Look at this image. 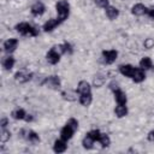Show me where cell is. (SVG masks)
I'll return each instance as SVG.
<instances>
[{
	"label": "cell",
	"instance_id": "cell-16",
	"mask_svg": "<svg viewBox=\"0 0 154 154\" xmlns=\"http://www.w3.org/2000/svg\"><path fill=\"white\" fill-rule=\"evenodd\" d=\"M77 91H78V95L88 94V93H91V87L87 81H79L77 84Z\"/></svg>",
	"mask_w": 154,
	"mask_h": 154
},
{
	"label": "cell",
	"instance_id": "cell-35",
	"mask_svg": "<svg viewBox=\"0 0 154 154\" xmlns=\"http://www.w3.org/2000/svg\"><path fill=\"white\" fill-rule=\"evenodd\" d=\"M8 124V120H7V118H2L1 120H0V125H1V128H6V125Z\"/></svg>",
	"mask_w": 154,
	"mask_h": 154
},
{
	"label": "cell",
	"instance_id": "cell-26",
	"mask_svg": "<svg viewBox=\"0 0 154 154\" xmlns=\"http://www.w3.org/2000/svg\"><path fill=\"white\" fill-rule=\"evenodd\" d=\"M99 142H100V144H101L102 148H107L111 144V138H109V136L107 134H102L101 132L100 138H99Z\"/></svg>",
	"mask_w": 154,
	"mask_h": 154
},
{
	"label": "cell",
	"instance_id": "cell-29",
	"mask_svg": "<svg viewBox=\"0 0 154 154\" xmlns=\"http://www.w3.org/2000/svg\"><path fill=\"white\" fill-rule=\"evenodd\" d=\"M95 141H99V138H100V135H101V131L100 130H97V129H93V130H90L89 132H88Z\"/></svg>",
	"mask_w": 154,
	"mask_h": 154
},
{
	"label": "cell",
	"instance_id": "cell-31",
	"mask_svg": "<svg viewBox=\"0 0 154 154\" xmlns=\"http://www.w3.org/2000/svg\"><path fill=\"white\" fill-rule=\"evenodd\" d=\"M143 46H144V48H146V49H150V48H153V47H154V40H153V38H150V37L146 38V40H144Z\"/></svg>",
	"mask_w": 154,
	"mask_h": 154
},
{
	"label": "cell",
	"instance_id": "cell-10",
	"mask_svg": "<svg viewBox=\"0 0 154 154\" xmlns=\"http://www.w3.org/2000/svg\"><path fill=\"white\" fill-rule=\"evenodd\" d=\"M67 141L63 140V138H59V140H55L54 141V144H53V150L54 153H64L66 149H67V144H66Z\"/></svg>",
	"mask_w": 154,
	"mask_h": 154
},
{
	"label": "cell",
	"instance_id": "cell-30",
	"mask_svg": "<svg viewBox=\"0 0 154 154\" xmlns=\"http://www.w3.org/2000/svg\"><path fill=\"white\" fill-rule=\"evenodd\" d=\"M66 124L67 125H70L72 129H75V130H77L78 129V120L77 119H75V118H70L67 122H66Z\"/></svg>",
	"mask_w": 154,
	"mask_h": 154
},
{
	"label": "cell",
	"instance_id": "cell-4",
	"mask_svg": "<svg viewBox=\"0 0 154 154\" xmlns=\"http://www.w3.org/2000/svg\"><path fill=\"white\" fill-rule=\"evenodd\" d=\"M60 57H61V54L57 51L55 46L52 47V48L47 52V54H46V59H47V61H48L49 64H52V65L58 64V63L60 61Z\"/></svg>",
	"mask_w": 154,
	"mask_h": 154
},
{
	"label": "cell",
	"instance_id": "cell-14",
	"mask_svg": "<svg viewBox=\"0 0 154 154\" xmlns=\"http://www.w3.org/2000/svg\"><path fill=\"white\" fill-rule=\"evenodd\" d=\"M18 46V40L17 38H8L4 42V51L6 53H12Z\"/></svg>",
	"mask_w": 154,
	"mask_h": 154
},
{
	"label": "cell",
	"instance_id": "cell-9",
	"mask_svg": "<svg viewBox=\"0 0 154 154\" xmlns=\"http://www.w3.org/2000/svg\"><path fill=\"white\" fill-rule=\"evenodd\" d=\"M32 78V73L31 72H25V71H18L14 75V79L19 83H26Z\"/></svg>",
	"mask_w": 154,
	"mask_h": 154
},
{
	"label": "cell",
	"instance_id": "cell-2",
	"mask_svg": "<svg viewBox=\"0 0 154 154\" xmlns=\"http://www.w3.org/2000/svg\"><path fill=\"white\" fill-rule=\"evenodd\" d=\"M14 29H16L17 32H19V34L23 35V36L35 37V36L38 35V30H37L35 26H32V25H30L29 23H26V22L18 23V24L14 26Z\"/></svg>",
	"mask_w": 154,
	"mask_h": 154
},
{
	"label": "cell",
	"instance_id": "cell-18",
	"mask_svg": "<svg viewBox=\"0 0 154 154\" xmlns=\"http://www.w3.org/2000/svg\"><path fill=\"white\" fill-rule=\"evenodd\" d=\"M105 12H106V16H107V18L108 19H111V20H114V19H117L118 18V16H119V10L117 8V7H114V6H107L106 8H105Z\"/></svg>",
	"mask_w": 154,
	"mask_h": 154
},
{
	"label": "cell",
	"instance_id": "cell-6",
	"mask_svg": "<svg viewBox=\"0 0 154 154\" xmlns=\"http://www.w3.org/2000/svg\"><path fill=\"white\" fill-rule=\"evenodd\" d=\"M117 57H118V52L116 49H108L102 52V59L103 63L106 64H113L117 60Z\"/></svg>",
	"mask_w": 154,
	"mask_h": 154
},
{
	"label": "cell",
	"instance_id": "cell-7",
	"mask_svg": "<svg viewBox=\"0 0 154 154\" xmlns=\"http://www.w3.org/2000/svg\"><path fill=\"white\" fill-rule=\"evenodd\" d=\"M61 24V22L58 19V18H51V19H48L45 24H43V26H42V29H43V31H46V32H51V31H53L58 25H60Z\"/></svg>",
	"mask_w": 154,
	"mask_h": 154
},
{
	"label": "cell",
	"instance_id": "cell-5",
	"mask_svg": "<svg viewBox=\"0 0 154 154\" xmlns=\"http://www.w3.org/2000/svg\"><path fill=\"white\" fill-rule=\"evenodd\" d=\"M45 85H47V88L49 89H54V90H58L61 85V82H60V78L58 76H48L46 79H45Z\"/></svg>",
	"mask_w": 154,
	"mask_h": 154
},
{
	"label": "cell",
	"instance_id": "cell-25",
	"mask_svg": "<svg viewBox=\"0 0 154 154\" xmlns=\"http://www.w3.org/2000/svg\"><path fill=\"white\" fill-rule=\"evenodd\" d=\"M140 67L143 69V70H150L153 67V63H152V59L149 57H144L140 60Z\"/></svg>",
	"mask_w": 154,
	"mask_h": 154
},
{
	"label": "cell",
	"instance_id": "cell-22",
	"mask_svg": "<svg viewBox=\"0 0 154 154\" xmlns=\"http://www.w3.org/2000/svg\"><path fill=\"white\" fill-rule=\"evenodd\" d=\"M94 142H95V140L87 132L85 136H84L83 140H82V146H83L84 149H91L93 146H94Z\"/></svg>",
	"mask_w": 154,
	"mask_h": 154
},
{
	"label": "cell",
	"instance_id": "cell-15",
	"mask_svg": "<svg viewBox=\"0 0 154 154\" xmlns=\"http://www.w3.org/2000/svg\"><path fill=\"white\" fill-rule=\"evenodd\" d=\"M134 70H135V67L132 65H130V64H123V65L119 66V72L123 76L129 77V78H131V76L134 73Z\"/></svg>",
	"mask_w": 154,
	"mask_h": 154
},
{
	"label": "cell",
	"instance_id": "cell-32",
	"mask_svg": "<svg viewBox=\"0 0 154 154\" xmlns=\"http://www.w3.org/2000/svg\"><path fill=\"white\" fill-rule=\"evenodd\" d=\"M95 4H96V6H99L101 8H106L107 6H109L108 0H95Z\"/></svg>",
	"mask_w": 154,
	"mask_h": 154
},
{
	"label": "cell",
	"instance_id": "cell-27",
	"mask_svg": "<svg viewBox=\"0 0 154 154\" xmlns=\"http://www.w3.org/2000/svg\"><path fill=\"white\" fill-rule=\"evenodd\" d=\"M10 138H11V132H10L6 128H2V130H1V135H0V141H1V143L7 142Z\"/></svg>",
	"mask_w": 154,
	"mask_h": 154
},
{
	"label": "cell",
	"instance_id": "cell-36",
	"mask_svg": "<svg viewBox=\"0 0 154 154\" xmlns=\"http://www.w3.org/2000/svg\"><path fill=\"white\" fill-rule=\"evenodd\" d=\"M32 119H34V118H32V116H31V114H26V117H25V119H24V120L29 123V122H32Z\"/></svg>",
	"mask_w": 154,
	"mask_h": 154
},
{
	"label": "cell",
	"instance_id": "cell-34",
	"mask_svg": "<svg viewBox=\"0 0 154 154\" xmlns=\"http://www.w3.org/2000/svg\"><path fill=\"white\" fill-rule=\"evenodd\" d=\"M147 140H148L149 142H154V130H152V131L148 132V135H147Z\"/></svg>",
	"mask_w": 154,
	"mask_h": 154
},
{
	"label": "cell",
	"instance_id": "cell-3",
	"mask_svg": "<svg viewBox=\"0 0 154 154\" xmlns=\"http://www.w3.org/2000/svg\"><path fill=\"white\" fill-rule=\"evenodd\" d=\"M20 136L24 137L31 144H37L40 142V136L32 130H22L20 131Z\"/></svg>",
	"mask_w": 154,
	"mask_h": 154
},
{
	"label": "cell",
	"instance_id": "cell-12",
	"mask_svg": "<svg viewBox=\"0 0 154 154\" xmlns=\"http://www.w3.org/2000/svg\"><path fill=\"white\" fill-rule=\"evenodd\" d=\"M146 78V73H144V70L141 69V67H135L134 70V73L131 76V79L135 82V83H141L143 82Z\"/></svg>",
	"mask_w": 154,
	"mask_h": 154
},
{
	"label": "cell",
	"instance_id": "cell-20",
	"mask_svg": "<svg viewBox=\"0 0 154 154\" xmlns=\"http://www.w3.org/2000/svg\"><path fill=\"white\" fill-rule=\"evenodd\" d=\"M78 100H79V103L82 105V106H89L91 102H93V95H91V93H88V94H79V97H78Z\"/></svg>",
	"mask_w": 154,
	"mask_h": 154
},
{
	"label": "cell",
	"instance_id": "cell-17",
	"mask_svg": "<svg viewBox=\"0 0 154 154\" xmlns=\"http://www.w3.org/2000/svg\"><path fill=\"white\" fill-rule=\"evenodd\" d=\"M147 8L143 4H135L132 7H131V13L134 16H143L147 13Z\"/></svg>",
	"mask_w": 154,
	"mask_h": 154
},
{
	"label": "cell",
	"instance_id": "cell-13",
	"mask_svg": "<svg viewBox=\"0 0 154 154\" xmlns=\"http://www.w3.org/2000/svg\"><path fill=\"white\" fill-rule=\"evenodd\" d=\"M113 94H114V100H116L117 103H119V105H126V102H128L126 94L120 88H118L117 90H114Z\"/></svg>",
	"mask_w": 154,
	"mask_h": 154
},
{
	"label": "cell",
	"instance_id": "cell-8",
	"mask_svg": "<svg viewBox=\"0 0 154 154\" xmlns=\"http://www.w3.org/2000/svg\"><path fill=\"white\" fill-rule=\"evenodd\" d=\"M75 131H76L75 129H72L70 125L65 124V125L61 128V130H60V138H63V140H65V141H69V140L72 138Z\"/></svg>",
	"mask_w": 154,
	"mask_h": 154
},
{
	"label": "cell",
	"instance_id": "cell-1",
	"mask_svg": "<svg viewBox=\"0 0 154 154\" xmlns=\"http://www.w3.org/2000/svg\"><path fill=\"white\" fill-rule=\"evenodd\" d=\"M55 10H57V18L63 23L64 20L67 19L70 14V4L67 0H59L55 4Z\"/></svg>",
	"mask_w": 154,
	"mask_h": 154
},
{
	"label": "cell",
	"instance_id": "cell-23",
	"mask_svg": "<svg viewBox=\"0 0 154 154\" xmlns=\"http://www.w3.org/2000/svg\"><path fill=\"white\" fill-rule=\"evenodd\" d=\"M14 63H16V60H14L13 57H11V55L5 57V58L2 59V67H4L6 71H10V70L14 66Z\"/></svg>",
	"mask_w": 154,
	"mask_h": 154
},
{
	"label": "cell",
	"instance_id": "cell-19",
	"mask_svg": "<svg viewBox=\"0 0 154 154\" xmlns=\"http://www.w3.org/2000/svg\"><path fill=\"white\" fill-rule=\"evenodd\" d=\"M77 94H78L77 90H71V89H67V90L61 91V96L66 101H75L77 99Z\"/></svg>",
	"mask_w": 154,
	"mask_h": 154
},
{
	"label": "cell",
	"instance_id": "cell-28",
	"mask_svg": "<svg viewBox=\"0 0 154 154\" xmlns=\"http://www.w3.org/2000/svg\"><path fill=\"white\" fill-rule=\"evenodd\" d=\"M105 83V77H101V76H95L94 77V87H96V88H100V87H102V84Z\"/></svg>",
	"mask_w": 154,
	"mask_h": 154
},
{
	"label": "cell",
	"instance_id": "cell-11",
	"mask_svg": "<svg viewBox=\"0 0 154 154\" xmlns=\"http://www.w3.org/2000/svg\"><path fill=\"white\" fill-rule=\"evenodd\" d=\"M30 11H31V14L32 16H42L43 13H45V11H46V6L41 2V1H36L32 6H31V8H30Z\"/></svg>",
	"mask_w": 154,
	"mask_h": 154
},
{
	"label": "cell",
	"instance_id": "cell-21",
	"mask_svg": "<svg viewBox=\"0 0 154 154\" xmlns=\"http://www.w3.org/2000/svg\"><path fill=\"white\" fill-rule=\"evenodd\" d=\"M114 114L117 116V118H124L125 116H128V107L126 105H117L114 108Z\"/></svg>",
	"mask_w": 154,
	"mask_h": 154
},
{
	"label": "cell",
	"instance_id": "cell-24",
	"mask_svg": "<svg viewBox=\"0 0 154 154\" xmlns=\"http://www.w3.org/2000/svg\"><path fill=\"white\" fill-rule=\"evenodd\" d=\"M26 114H28V113H26L23 108H16V109L12 111V113H11L12 118L16 119V120H24L25 117H26Z\"/></svg>",
	"mask_w": 154,
	"mask_h": 154
},
{
	"label": "cell",
	"instance_id": "cell-33",
	"mask_svg": "<svg viewBox=\"0 0 154 154\" xmlns=\"http://www.w3.org/2000/svg\"><path fill=\"white\" fill-rule=\"evenodd\" d=\"M149 18H152V19H154V6H152V7H149V8H147V13H146Z\"/></svg>",
	"mask_w": 154,
	"mask_h": 154
}]
</instances>
